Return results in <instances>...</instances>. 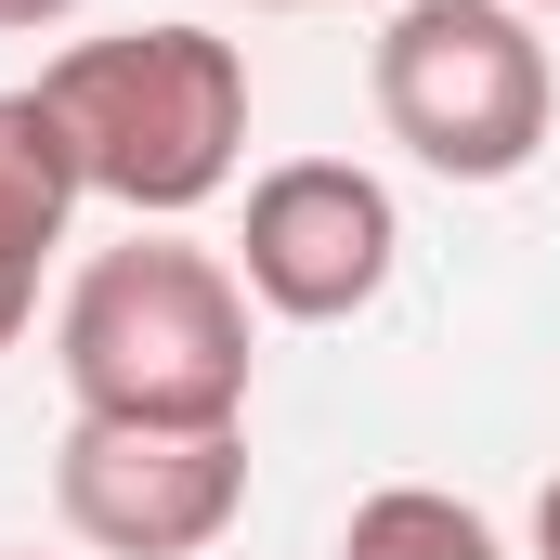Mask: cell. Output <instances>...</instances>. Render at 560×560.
Returning <instances> with one entry per match:
<instances>
[{
	"mask_svg": "<svg viewBox=\"0 0 560 560\" xmlns=\"http://www.w3.org/2000/svg\"><path fill=\"white\" fill-rule=\"evenodd\" d=\"M52 365L79 418L248 430V287L222 248H183V235L92 248L52 313Z\"/></svg>",
	"mask_w": 560,
	"mask_h": 560,
	"instance_id": "6da1fadb",
	"label": "cell"
},
{
	"mask_svg": "<svg viewBox=\"0 0 560 560\" xmlns=\"http://www.w3.org/2000/svg\"><path fill=\"white\" fill-rule=\"evenodd\" d=\"M52 131L79 143V183L118 196L131 222H183L235 183L248 156V52L209 26H118V39H66L39 66Z\"/></svg>",
	"mask_w": 560,
	"mask_h": 560,
	"instance_id": "7a4b0ae2",
	"label": "cell"
},
{
	"mask_svg": "<svg viewBox=\"0 0 560 560\" xmlns=\"http://www.w3.org/2000/svg\"><path fill=\"white\" fill-rule=\"evenodd\" d=\"M560 118V66L522 0H405L378 26V131L443 183H522Z\"/></svg>",
	"mask_w": 560,
	"mask_h": 560,
	"instance_id": "3957f363",
	"label": "cell"
},
{
	"mask_svg": "<svg viewBox=\"0 0 560 560\" xmlns=\"http://www.w3.org/2000/svg\"><path fill=\"white\" fill-rule=\"evenodd\" d=\"M52 509L92 560H196L248 509V430H131L66 418L52 443Z\"/></svg>",
	"mask_w": 560,
	"mask_h": 560,
	"instance_id": "277c9868",
	"label": "cell"
},
{
	"mask_svg": "<svg viewBox=\"0 0 560 560\" xmlns=\"http://www.w3.org/2000/svg\"><path fill=\"white\" fill-rule=\"evenodd\" d=\"M392 183L352 170V156H287L248 183V222H235V287L287 313V326H352L378 287H392Z\"/></svg>",
	"mask_w": 560,
	"mask_h": 560,
	"instance_id": "5b68a950",
	"label": "cell"
},
{
	"mask_svg": "<svg viewBox=\"0 0 560 560\" xmlns=\"http://www.w3.org/2000/svg\"><path fill=\"white\" fill-rule=\"evenodd\" d=\"M79 143L52 131V105L39 92H0V275H39L52 248H66V222H79Z\"/></svg>",
	"mask_w": 560,
	"mask_h": 560,
	"instance_id": "8992f818",
	"label": "cell"
},
{
	"mask_svg": "<svg viewBox=\"0 0 560 560\" xmlns=\"http://www.w3.org/2000/svg\"><path fill=\"white\" fill-rule=\"evenodd\" d=\"M339 560H509V548H495V522H482L469 495H443V482H378V495L339 522Z\"/></svg>",
	"mask_w": 560,
	"mask_h": 560,
	"instance_id": "52a82bcc",
	"label": "cell"
},
{
	"mask_svg": "<svg viewBox=\"0 0 560 560\" xmlns=\"http://www.w3.org/2000/svg\"><path fill=\"white\" fill-rule=\"evenodd\" d=\"M79 0H0V39H26V26H66Z\"/></svg>",
	"mask_w": 560,
	"mask_h": 560,
	"instance_id": "ba28073f",
	"label": "cell"
},
{
	"mask_svg": "<svg viewBox=\"0 0 560 560\" xmlns=\"http://www.w3.org/2000/svg\"><path fill=\"white\" fill-rule=\"evenodd\" d=\"M26 300H39V275H0V352L26 339Z\"/></svg>",
	"mask_w": 560,
	"mask_h": 560,
	"instance_id": "9c48e42d",
	"label": "cell"
},
{
	"mask_svg": "<svg viewBox=\"0 0 560 560\" xmlns=\"http://www.w3.org/2000/svg\"><path fill=\"white\" fill-rule=\"evenodd\" d=\"M535 560H560V469H548V495H535Z\"/></svg>",
	"mask_w": 560,
	"mask_h": 560,
	"instance_id": "30bf717a",
	"label": "cell"
},
{
	"mask_svg": "<svg viewBox=\"0 0 560 560\" xmlns=\"http://www.w3.org/2000/svg\"><path fill=\"white\" fill-rule=\"evenodd\" d=\"M248 13H352V0H248Z\"/></svg>",
	"mask_w": 560,
	"mask_h": 560,
	"instance_id": "8fae6325",
	"label": "cell"
},
{
	"mask_svg": "<svg viewBox=\"0 0 560 560\" xmlns=\"http://www.w3.org/2000/svg\"><path fill=\"white\" fill-rule=\"evenodd\" d=\"M522 13H560V0H522Z\"/></svg>",
	"mask_w": 560,
	"mask_h": 560,
	"instance_id": "7c38bea8",
	"label": "cell"
},
{
	"mask_svg": "<svg viewBox=\"0 0 560 560\" xmlns=\"http://www.w3.org/2000/svg\"><path fill=\"white\" fill-rule=\"evenodd\" d=\"M13 560H26V548H13Z\"/></svg>",
	"mask_w": 560,
	"mask_h": 560,
	"instance_id": "4fadbf2b",
	"label": "cell"
}]
</instances>
